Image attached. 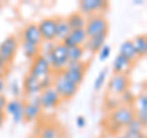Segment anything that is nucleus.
Wrapping results in <instances>:
<instances>
[{
	"label": "nucleus",
	"instance_id": "f257e3e1",
	"mask_svg": "<svg viewBox=\"0 0 147 138\" xmlns=\"http://www.w3.org/2000/svg\"><path fill=\"white\" fill-rule=\"evenodd\" d=\"M45 57L48 58L53 73H59V72L64 70L69 63L67 47H65L61 42H57L53 44L52 49L45 54Z\"/></svg>",
	"mask_w": 147,
	"mask_h": 138
},
{
	"label": "nucleus",
	"instance_id": "f03ea898",
	"mask_svg": "<svg viewBox=\"0 0 147 138\" xmlns=\"http://www.w3.org/2000/svg\"><path fill=\"white\" fill-rule=\"evenodd\" d=\"M53 88L59 94L61 100H70L77 94L79 91V86L75 85L70 80H67L65 77L63 75L61 72L53 73Z\"/></svg>",
	"mask_w": 147,
	"mask_h": 138
},
{
	"label": "nucleus",
	"instance_id": "7ed1b4c3",
	"mask_svg": "<svg viewBox=\"0 0 147 138\" xmlns=\"http://www.w3.org/2000/svg\"><path fill=\"white\" fill-rule=\"evenodd\" d=\"M87 37H94L109 32V21L102 14H96L86 17V25L84 27Z\"/></svg>",
	"mask_w": 147,
	"mask_h": 138
},
{
	"label": "nucleus",
	"instance_id": "20e7f679",
	"mask_svg": "<svg viewBox=\"0 0 147 138\" xmlns=\"http://www.w3.org/2000/svg\"><path fill=\"white\" fill-rule=\"evenodd\" d=\"M135 120V107L134 106H125V105H120L118 109L109 113L108 121L120 128H126L130 123Z\"/></svg>",
	"mask_w": 147,
	"mask_h": 138
},
{
	"label": "nucleus",
	"instance_id": "39448f33",
	"mask_svg": "<svg viewBox=\"0 0 147 138\" xmlns=\"http://www.w3.org/2000/svg\"><path fill=\"white\" fill-rule=\"evenodd\" d=\"M88 66H90V63L85 62V61L67 63L66 68L64 69V70H61V73L67 80H70L71 83H74V84L80 88V85L85 80L86 70H87V68H88Z\"/></svg>",
	"mask_w": 147,
	"mask_h": 138
},
{
	"label": "nucleus",
	"instance_id": "423d86ee",
	"mask_svg": "<svg viewBox=\"0 0 147 138\" xmlns=\"http://www.w3.org/2000/svg\"><path fill=\"white\" fill-rule=\"evenodd\" d=\"M18 46L20 42L15 35H9L7 37L4 38V41L0 43V61L5 63L7 67H10L17 54Z\"/></svg>",
	"mask_w": 147,
	"mask_h": 138
},
{
	"label": "nucleus",
	"instance_id": "0eeeda50",
	"mask_svg": "<svg viewBox=\"0 0 147 138\" xmlns=\"http://www.w3.org/2000/svg\"><path fill=\"white\" fill-rule=\"evenodd\" d=\"M28 74L34 77L36 79H38V80H42L44 78L53 74V70H52V67H50V64H49V61L44 54L40 53L36 59L32 61Z\"/></svg>",
	"mask_w": 147,
	"mask_h": 138
},
{
	"label": "nucleus",
	"instance_id": "6e6552de",
	"mask_svg": "<svg viewBox=\"0 0 147 138\" xmlns=\"http://www.w3.org/2000/svg\"><path fill=\"white\" fill-rule=\"evenodd\" d=\"M130 85H131V80H130V77L129 75L113 74L107 84L108 94L114 95V96H119L123 93H125L126 90L130 89Z\"/></svg>",
	"mask_w": 147,
	"mask_h": 138
},
{
	"label": "nucleus",
	"instance_id": "1a4fd4ad",
	"mask_svg": "<svg viewBox=\"0 0 147 138\" xmlns=\"http://www.w3.org/2000/svg\"><path fill=\"white\" fill-rule=\"evenodd\" d=\"M109 8L107 0H81L79 3V12L88 17L96 14H102V11Z\"/></svg>",
	"mask_w": 147,
	"mask_h": 138
},
{
	"label": "nucleus",
	"instance_id": "9d476101",
	"mask_svg": "<svg viewBox=\"0 0 147 138\" xmlns=\"http://www.w3.org/2000/svg\"><path fill=\"white\" fill-rule=\"evenodd\" d=\"M38 102L40 105L42 110H53V109H57L59 105L63 102L61 98L59 96V94L55 91V89L53 86L50 88L42 90L40 93L38 94Z\"/></svg>",
	"mask_w": 147,
	"mask_h": 138
},
{
	"label": "nucleus",
	"instance_id": "9b49d317",
	"mask_svg": "<svg viewBox=\"0 0 147 138\" xmlns=\"http://www.w3.org/2000/svg\"><path fill=\"white\" fill-rule=\"evenodd\" d=\"M37 25H38V30L40 32L43 42H54L55 35H57V20H55V16L44 17Z\"/></svg>",
	"mask_w": 147,
	"mask_h": 138
},
{
	"label": "nucleus",
	"instance_id": "f8f14e48",
	"mask_svg": "<svg viewBox=\"0 0 147 138\" xmlns=\"http://www.w3.org/2000/svg\"><path fill=\"white\" fill-rule=\"evenodd\" d=\"M21 41L36 46H42L43 40L38 30V25L36 22H28L21 31Z\"/></svg>",
	"mask_w": 147,
	"mask_h": 138
},
{
	"label": "nucleus",
	"instance_id": "ddd939ff",
	"mask_svg": "<svg viewBox=\"0 0 147 138\" xmlns=\"http://www.w3.org/2000/svg\"><path fill=\"white\" fill-rule=\"evenodd\" d=\"M24 104L25 100L21 99H13L11 101H7L4 111L12 116V120L15 123H20L24 121Z\"/></svg>",
	"mask_w": 147,
	"mask_h": 138
},
{
	"label": "nucleus",
	"instance_id": "4468645a",
	"mask_svg": "<svg viewBox=\"0 0 147 138\" xmlns=\"http://www.w3.org/2000/svg\"><path fill=\"white\" fill-rule=\"evenodd\" d=\"M42 113V107L38 102V99H31V100H25L24 104V121L31 122L34 121L39 117Z\"/></svg>",
	"mask_w": 147,
	"mask_h": 138
},
{
	"label": "nucleus",
	"instance_id": "2eb2a0df",
	"mask_svg": "<svg viewBox=\"0 0 147 138\" xmlns=\"http://www.w3.org/2000/svg\"><path fill=\"white\" fill-rule=\"evenodd\" d=\"M134 62L129 61L127 58L123 57L121 54H117L114 61L112 63V69H113V74H125L129 75V73L131 72L132 67H134Z\"/></svg>",
	"mask_w": 147,
	"mask_h": 138
},
{
	"label": "nucleus",
	"instance_id": "dca6fc26",
	"mask_svg": "<svg viewBox=\"0 0 147 138\" xmlns=\"http://www.w3.org/2000/svg\"><path fill=\"white\" fill-rule=\"evenodd\" d=\"M87 40L86 32L84 29H79V30H71L65 40L63 41V44L65 47L70 48V47H75V46H84Z\"/></svg>",
	"mask_w": 147,
	"mask_h": 138
},
{
	"label": "nucleus",
	"instance_id": "f3484780",
	"mask_svg": "<svg viewBox=\"0 0 147 138\" xmlns=\"http://www.w3.org/2000/svg\"><path fill=\"white\" fill-rule=\"evenodd\" d=\"M22 86H24V93L27 96H34L38 95L40 91H42V88H40V80L36 79L34 77L30 75L28 73L24 77V81H22Z\"/></svg>",
	"mask_w": 147,
	"mask_h": 138
},
{
	"label": "nucleus",
	"instance_id": "a211bd4d",
	"mask_svg": "<svg viewBox=\"0 0 147 138\" xmlns=\"http://www.w3.org/2000/svg\"><path fill=\"white\" fill-rule=\"evenodd\" d=\"M108 37V33H103L99 36H94V37H87L86 42L84 44V48L91 54H96L99 52V49L105 44V40Z\"/></svg>",
	"mask_w": 147,
	"mask_h": 138
},
{
	"label": "nucleus",
	"instance_id": "6ab92c4d",
	"mask_svg": "<svg viewBox=\"0 0 147 138\" xmlns=\"http://www.w3.org/2000/svg\"><path fill=\"white\" fill-rule=\"evenodd\" d=\"M55 20H57V35H55V40H57L58 42H63L66 36L70 33L71 29H70V26H69L65 17L55 16Z\"/></svg>",
	"mask_w": 147,
	"mask_h": 138
},
{
	"label": "nucleus",
	"instance_id": "aec40b11",
	"mask_svg": "<svg viewBox=\"0 0 147 138\" xmlns=\"http://www.w3.org/2000/svg\"><path fill=\"white\" fill-rule=\"evenodd\" d=\"M119 54H121L123 57L127 58L129 61H131L134 63L139 59V56H137V53H136L135 47H134V44H132L131 40L124 41V42L120 44V47H119Z\"/></svg>",
	"mask_w": 147,
	"mask_h": 138
},
{
	"label": "nucleus",
	"instance_id": "412c9836",
	"mask_svg": "<svg viewBox=\"0 0 147 138\" xmlns=\"http://www.w3.org/2000/svg\"><path fill=\"white\" fill-rule=\"evenodd\" d=\"M69 26L71 30H79V29H84L86 25V16H84L81 12L75 11L71 12L65 17Z\"/></svg>",
	"mask_w": 147,
	"mask_h": 138
},
{
	"label": "nucleus",
	"instance_id": "4be33fe9",
	"mask_svg": "<svg viewBox=\"0 0 147 138\" xmlns=\"http://www.w3.org/2000/svg\"><path fill=\"white\" fill-rule=\"evenodd\" d=\"M131 41H132V44H134L135 51H136L139 58L146 57V54H147V37H146V35L145 33L137 35Z\"/></svg>",
	"mask_w": 147,
	"mask_h": 138
},
{
	"label": "nucleus",
	"instance_id": "5701e85b",
	"mask_svg": "<svg viewBox=\"0 0 147 138\" xmlns=\"http://www.w3.org/2000/svg\"><path fill=\"white\" fill-rule=\"evenodd\" d=\"M21 48H22V53L24 56L30 59V61H33L40 54V46H36V44H31L27 42H22L21 41Z\"/></svg>",
	"mask_w": 147,
	"mask_h": 138
},
{
	"label": "nucleus",
	"instance_id": "b1692460",
	"mask_svg": "<svg viewBox=\"0 0 147 138\" xmlns=\"http://www.w3.org/2000/svg\"><path fill=\"white\" fill-rule=\"evenodd\" d=\"M85 52H86V51L84 48V46H75V47L67 48V59H69V63L84 61Z\"/></svg>",
	"mask_w": 147,
	"mask_h": 138
},
{
	"label": "nucleus",
	"instance_id": "393cba45",
	"mask_svg": "<svg viewBox=\"0 0 147 138\" xmlns=\"http://www.w3.org/2000/svg\"><path fill=\"white\" fill-rule=\"evenodd\" d=\"M60 131L54 125H45L39 131V138H59Z\"/></svg>",
	"mask_w": 147,
	"mask_h": 138
},
{
	"label": "nucleus",
	"instance_id": "a878e982",
	"mask_svg": "<svg viewBox=\"0 0 147 138\" xmlns=\"http://www.w3.org/2000/svg\"><path fill=\"white\" fill-rule=\"evenodd\" d=\"M119 106H120V101H119L118 96H114V95H110V94L105 95L104 107H105V110H107V111L112 112V111H114L115 109H118Z\"/></svg>",
	"mask_w": 147,
	"mask_h": 138
},
{
	"label": "nucleus",
	"instance_id": "bb28decb",
	"mask_svg": "<svg viewBox=\"0 0 147 138\" xmlns=\"http://www.w3.org/2000/svg\"><path fill=\"white\" fill-rule=\"evenodd\" d=\"M107 75H108V67H104L102 70L98 73L96 80L93 81V90L94 91H99L100 89L103 88V85L105 83V79H107Z\"/></svg>",
	"mask_w": 147,
	"mask_h": 138
},
{
	"label": "nucleus",
	"instance_id": "cd10ccee",
	"mask_svg": "<svg viewBox=\"0 0 147 138\" xmlns=\"http://www.w3.org/2000/svg\"><path fill=\"white\" fill-rule=\"evenodd\" d=\"M118 98H119V101H120V105H125V106H134L135 105L136 96L132 94V91L130 89L126 90L125 93H123L121 95H119Z\"/></svg>",
	"mask_w": 147,
	"mask_h": 138
},
{
	"label": "nucleus",
	"instance_id": "c85d7f7f",
	"mask_svg": "<svg viewBox=\"0 0 147 138\" xmlns=\"http://www.w3.org/2000/svg\"><path fill=\"white\" fill-rule=\"evenodd\" d=\"M135 120H137V121L146 128V126H147V110L135 109Z\"/></svg>",
	"mask_w": 147,
	"mask_h": 138
},
{
	"label": "nucleus",
	"instance_id": "c756f323",
	"mask_svg": "<svg viewBox=\"0 0 147 138\" xmlns=\"http://www.w3.org/2000/svg\"><path fill=\"white\" fill-rule=\"evenodd\" d=\"M110 53H112V48H110V46L109 44H104L98 52V59L100 62H105L110 57Z\"/></svg>",
	"mask_w": 147,
	"mask_h": 138
},
{
	"label": "nucleus",
	"instance_id": "7c9ffc66",
	"mask_svg": "<svg viewBox=\"0 0 147 138\" xmlns=\"http://www.w3.org/2000/svg\"><path fill=\"white\" fill-rule=\"evenodd\" d=\"M10 90H11L12 95L15 96V99H18L20 98V95L22 94V89L20 86V83H18L16 79L10 83Z\"/></svg>",
	"mask_w": 147,
	"mask_h": 138
},
{
	"label": "nucleus",
	"instance_id": "2f4dec72",
	"mask_svg": "<svg viewBox=\"0 0 147 138\" xmlns=\"http://www.w3.org/2000/svg\"><path fill=\"white\" fill-rule=\"evenodd\" d=\"M135 102H137V105H139L137 109L147 110V95H146V93H141L139 96H136Z\"/></svg>",
	"mask_w": 147,
	"mask_h": 138
},
{
	"label": "nucleus",
	"instance_id": "473e14b6",
	"mask_svg": "<svg viewBox=\"0 0 147 138\" xmlns=\"http://www.w3.org/2000/svg\"><path fill=\"white\" fill-rule=\"evenodd\" d=\"M124 136H125V138H146L145 131H129V130H125Z\"/></svg>",
	"mask_w": 147,
	"mask_h": 138
},
{
	"label": "nucleus",
	"instance_id": "72a5a7b5",
	"mask_svg": "<svg viewBox=\"0 0 147 138\" xmlns=\"http://www.w3.org/2000/svg\"><path fill=\"white\" fill-rule=\"evenodd\" d=\"M126 130H129V131H145V127L142 126L137 120H134V121L126 127Z\"/></svg>",
	"mask_w": 147,
	"mask_h": 138
},
{
	"label": "nucleus",
	"instance_id": "f704fd0d",
	"mask_svg": "<svg viewBox=\"0 0 147 138\" xmlns=\"http://www.w3.org/2000/svg\"><path fill=\"white\" fill-rule=\"evenodd\" d=\"M9 68L5 63H3L0 61V79H5V77L9 74Z\"/></svg>",
	"mask_w": 147,
	"mask_h": 138
},
{
	"label": "nucleus",
	"instance_id": "c9c22d12",
	"mask_svg": "<svg viewBox=\"0 0 147 138\" xmlns=\"http://www.w3.org/2000/svg\"><path fill=\"white\" fill-rule=\"evenodd\" d=\"M76 126L79 128H84L86 126V117L84 115H79V116L76 117Z\"/></svg>",
	"mask_w": 147,
	"mask_h": 138
},
{
	"label": "nucleus",
	"instance_id": "e433bc0d",
	"mask_svg": "<svg viewBox=\"0 0 147 138\" xmlns=\"http://www.w3.org/2000/svg\"><path fill=\"white\" fill-rule=\"evenodd\" d=\"M6 104H7V99H6V96L4 95L3 93H0V110H4V109H5Z\"/></svg>",
	"mask_w": 147,
	"mask_h": 138
},
{
	"label": "nucleus",
	"instance_id": "4c0bfd02",
	"mask_svg": "<svg viewBox=\"0 0 147 138\" xmlns=\"http://www.w3.org/2000/svg\"><path fill=\"white\" fill-rule=\"evenodd\" d=\"M5 120H6V113L4 110H0V128L3 127L4 125V122H5Z\"/></svg>",
	"mask_w": 147,
	"mask_h": 138
},
{
	"label": "nucleus",
	"instance_id": "58836bf2",
	"mask_svg": "<svg viewBox=\"0 0 147 138\" xmlns=\"http://www.w3.org/2000/svg\"><path fill=\"white\" fill-rule=\"evenodd\" d=\"M4 89H5V80L0 79V93H3Z\"/></svg>",
	"mask_w": 147,
	"mask_h": 138
},
{
	"label": "nucleus",
	"instance_id": "ea45409f",
	"mask_svg": "<svg viewBox=\"0 0 147 138\" xmlns=\"http://www.w3.org/2000/svg\"><path fill=\"white\" fill-rule=\"evenodd\" d=\"M118 138H125V136H124V135H123V136H119Z\"/></svg>",
	"mask_w": 147,
	"mask_h": 138
}]
</instances>
